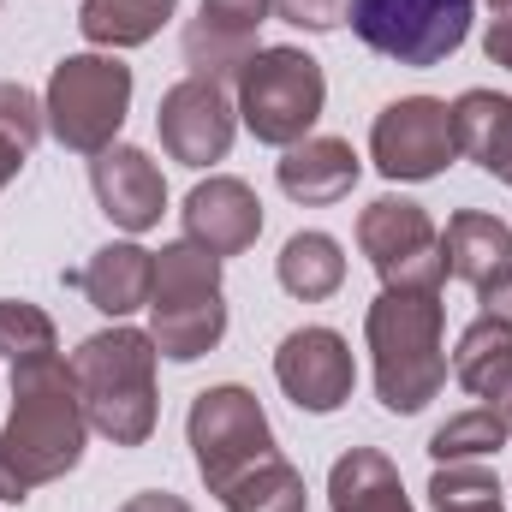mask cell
Returning a JSON list of instances; mask_svg holds the SVG:
<instances>
[{
  "label": "cell",
  "instance_id": "6da1fadb",
  "mask_svg": "<svg viewBox=\"0 0 512 512\" xmlns=\"http://www.w3.org/2000/svg\"><path fill=\"white\" fill-rule=\"evenodd\" d=\"M84 441H90V417L72 382V364H60V352L12 364V417L0 429V501L24 507L42 483L78 471Z\"/></svg>",
  "mask_w": 512,
  "mask_h": 512
},
{
  "label": "cell",
  "instance_id": "7a4b0ae2",
  "mask_svg": "<svg viewBox=\"0 0 512 512\" xmlns=\"http://www.w3.org/2000/svg\"><path fill=\"white\" fill-rule=\"evenodd\" d=\"M447 304L441 292H387L364 316L370 364H376V399L393 417H417L447 387Z\"/></svg>",
  "mask_w": 512,
  "mask_h": 512
},
{
  "label": "cell",
  "instance_id": "3957f363",
  "mask_svg": "<svg viewBox=\"0 0 512 512\" xmlns=\"http://www.w3.org/2000/svg\"><path fill=\"white\" fill-rule=\"evenodd\" d=\"M155 340L137 328H108L90 334L72 352V382L84 399V417L96 435H108L114 447H143L155 435Z\"/></svg>",
  "mask_w": 512,
  "mask_h": 512
},
{
  "label": "cell",
  "instance_id": "277c9868",
  "mask_svg": "<svg viewBox=\"0 0 512 512\" xmlns=\"http://www.w3.org/2000/svg\"><path fill=\"white\" fill-rule=\"evenodd\" d=\"M149 340L173 364H197L227 340V286L221 256L197 251L191 239L155 251V292H149Z\"/></svg>",
  "mask_w": 512,
  "mask_h": 512
},
{
  "label": "cell",
  "instance_id": "5b68a950",
  "mask_svg": "<svg viewBox=\"0 0 512 512\" xmlns=\"http://www.w3.org/2000/svg\"><path fill=\"white\" fill-rule=\"evenodd\" d=\"M239 120L251 131L256 143H274V149H292L304 143L322 108H328V78H322V60L304 54V48H256L251 60L239 66Z\"/></svg>",
  "mask_w": 512,
  "mask_h": 512
},
{
  "label": "cell",
  "instance_id": "8992f818",
  "mask_svg": "<svg viewBox=\"0 0 512 512\" xmlns=\"http://www.w3.org/2000/svg\"><path fill=\"white\" fill-rule=\"evenodd\" d=\"M42 114L60 149L102 155L131 114V66H120L114 54H66L48 72Z\"/></svg>",
  "mask_w": 512,
  "mask_h": 512
},
{
  "label": "cell",
  "instance_id": "52a82bcc",
  "mask_svg": "<svg viewBox=\"0 0 512 512\" xmlns=\"http://www.w3.org/2000/svg\"><path fill=\"white\" fill-rule=\"evenodd\" d=\"M346 18L370 54L411 66V72H429L465 48L477 0H352Z\"/></svg>",
  "mask_w": 512,
  "mask_h": 512
},
{
  "label": "cell",
  "instance_id": "ba28073f",
  "mask_svg": "<svg viewBox=\"0 0 512 512\" xmlns=\"http://www.w3.org/2000/svg\"><path fill=\"white\" fill-rule=\"evenodd\" d=\"M185 441H191V459H197V477L209 483V495H221L233 477H245L251 465H262V459L280 453L262 399L239 382L203 387V393L191 399Z\"/></svg>",
  "mask_w": 512,
  "mask_h": 512
},
{
  "label": "cell",
  "instance_id": "9c48e42d",
  "mask_svg": "<svg viewBox=\"0 0 512 512\" xmlns=\"http://www.w3.org/2000/svg\"><path fill=\"white\" fill-rule=\"evenodd\" d=\"M358 251L382 274L387 292H441L447 286V245L423 203L411 197H376L358 215Z\"/></svg>",
  "mask_w": 512,
  "mask_h": 512
},
{
  "label": "cell",
  "instance_id": "30bf717a",
  "mask_svg": "<svg viewBox=\"0 0 512 512\" xmlns=\"http://www.w3.org/2000/svg\"><path fill=\"white\" fill-rule=\"evenodd\" d=\"M453 155H459L453 149V114L435 96H399V102H387L382 114H376V126H370V161L393 185L441 179Z\"/></svg>",
  "mask_w": 512,
  "mask_h": 512
},
{
  "label": "cell",
  "instance_id": "8fae6325",
  "mask_svg": "<svg viewBox=\"0 0 512 512\" xmlns=\"http://www.w3.org/2000/svg\"><path fill=\"white\" fill-rule=\"evenodd\" d=\"M155 131H161V149L179 161V167H215L227 161L233 149V131H239V108L227 96L221 78H179L173 90H161V108H155Z\"/></svg>",
  "mask_w": 512,
  "mask_h": 512
},
{
  "label": "cell",
  "instance_id": "7c38bea8",
  "mask_svg": "<svg viewBox=\"0 0 512 512\" xmlns=\"http://www.w3.org/2000/svg\"><path fill=\"white\" fill-rule=\"evenodd\" d=\"M274 382L298 411L328 417V411H340L352 399L358 364H352V346L334 328H292L280 340V352H274Z\"/></svg>",
  "mask_w": 512,
  "mask_h": 512
},
{
  "label": "cell",
  "instance_id": "4fadbf2b",
  "mask_svg": "<svg viewBox=\"0 0 512 512\" xmlns=\"http://www.w3.org/2000/svg\"><path fill=\"white\" fill-rule=\"evenodd\" d=\"M90 191H96L102 215L126 233H149L167 209V179L149 161V149H137V143H108L102 155H90Z\"/></svg>",
  "mask_w": 512,
  "mask_h": 512
},
{
  "label": "cell",
  "instance_id": "5bb4252c",
  "mask_svg": "<svg viewBox=\"0 0 512 512\" xmlns=\"http://www.w3.org/2000/svg\"><path fill=\"white\" fill-rule=\"evenodd\" d=\"M179 215H185V239L209 256L251 251L256 233H262V197L245 179H233V173H215V179L191 185V197H185Z\"/></svg>",
  "mask_w": 512,
  "mask_h": 512
},
{
  "label": "cell",
  "instance_id": "9a60e30c",
  "mask_svg": "<svg viewBox=\"0 0 512 512\" xmlns=\"http://www.w3.org/2000/svg\"><path fill=\"white\" fill-rule=\"evenodd\" d=\"M262 24L268 0H203V12L185 24V66L197 78H239V66L262 48Z\"/></svg>",
  "mask_w": 512,
  "mask_h": 512
},
{
  "label": "cell",
  "instance_id": "2e32d148",
  "mask_svg": "<svg viewBox=\"0 0 512 512\" xmlns=\"http://www.w3.org/2000/svg\"><path fill=\"white\" fill-rule=\"evenodd\" d=\"M66 286H78L84 298H90V310H102V316H131V310H149V292H155V251H143V245H102V251L90 256L84 268H72L66 274Z\"/></svg>",
  "mask_w": 512,
  "mask_h": 512
},
{
  "label": "cell",
  "instance_id": "e0dca14e",
  "mask_svg": "<svg viewBox=\"0 0 512 512\" xmlns=\"http://www.w3.org/2000/svg\"><path fill=\"white\" fill-rule=\"evenodd\" d=\"M358 173H364V161H358V149H352L346 137H304V143H292V149L280 155V167H274L280 191H286L292 203H304V209H322V203L352 197Z\"/></svg>",
  "mask_w": 512,
  "mask_h": 512
},
{
  "label": "cell",
  "instance_id": "ac0fdd59",
  "mask_svg": "<svg viewBox=\"0 0 512 512\" xmlns=\"http://www.w3.org/2000/svg\"><path fill=\"white\" fill-rule=\"evenodd\" d=\"M441 245H447V274L465 280L471 292H489L495 280L512 274V227L483 215V209H459L447 221Z\"/></svg>",
  "mask_w": 512,
  "mask_h": 512
},
{
  "label": "cell",
  "instance_id": "d6986e66",
  "mask_svg": "<svg viewBox=\"0 0 512 512\" xmlns=\"http://www.w3.org/2000/svg\"><path fill=\"white\" fill-rule=\"evenodd\" d=\"M453 149L465 161H477L489 179H512V96L495 90H465L453 108Z\"/></svg>",
  "mask_w": 512,
  "mask_h": 512
},
{
  "label": "cell",
  "instance_id": "ffe728a7",
  "mask_svg": "<svg viewBox=\"0 0 512 512\" xmlns=\"http://www.w3.org/2000/svg\"><path fill=\"white\" fill-rule=\"evenodd\" d=\"M328 507L334 512H411V495L399 483V465L382 447H352L328 471Z\"/></svg>",
  "mask_w": 512,
  "mask_h": 512
},
{
  "label": "cell",
  "instance_id": "44dd1931",
  "mask_svg": "<svg viewBox=\"0 0 512 512\" xmlns=\"http://www.w3.org/2000/svg\"><path fill=\"white\" fill-rule=\"evenodd\" d=\"M453 382L477 399H507L512 393V328L495 322V316H477L459 346H453Z\"/></svg>",
  "mask_w": 512,
  "mask_h": 512
},
{
  "label": "cell",
  "instance_id": "7402d4cb",
  "mask_svg": "<svg viewBox=\"0 0 512 512\" xmlns=\"http://www.w3.org/2000/svg\"><path fill=\"white\" fill-rule=\"evenodd\" d=\"M274 274H280V286L292 298L322 304V298H334L346 286V251H340L334 233H292L274 256Z\"/></svg>",
  "mask_w": 512,
  "mask_h": 512
},
{
  "label": "cell",
  "instance_id": "603a6c76",
  "mask_svg": "<svg viewBox=\"0 0 512 512\" xmlns=\"http://www.w3.org/2000/svg\"><path fill=\"white\" fill-rule=\"evenodd\" d=\"M173 12H179V0H84L78 30L96 48H143Z\"/></svg>",
  "mask_w": 512,
  "mask_h": 512
},
{
  "label": "cell",
  "instance_id": "cb8c5ba5",
  "mask_svg": "<svg viewBox=\"0 0 512 512\" xmlns=\"http://www.w3.org/2000/svg\"><path fill=\"white\" fill-rule=\"evenodd\" d=\"M304 501H310L304 471H298L286 453L251 465L245 477H233V483L221 489V507L227 512H304Z\"/></svg>",
  "mask_w": 512,
  "mask_h": 512
},
{
  "label": "cell",
  "instance_id": "d4e9b609",
  "mask_svg": "<svg viewBox=\"0 0 512 512\" xmlns=\"http://www.w3.org/2000/svg\"><path fill=\"white\" fill-rule=\"evenodd\" d=\"M507 441L512 435H507V423H501V411H495V405H477V411L447 417V423L429 435V459H435V465H477V459L501 453Z\"/></svg>",
  "mask_w": 512,
  "mask_h": 512
},
{
  "label": "cell",
  "instance_id": "484cf974",
  "mask_svg": "<svg viewBox=\"0 0 512 512\" xmlns=\"http://www.w3.org/2000/svg\"><path fill=\"white\" fill-rule=\"evenodd\" d=\"M429 507L435 512H507L501 477L483 465H435L429 477Z\"/></svg>",
  "mask_w": 512,
  "mask_h": 512
},
{
  "label": "cell",
  "instance_id": "4316f807",
  "mask_svg": "<svg viewBox=\"0 0 512 512\" xmlns=\"http://www.w3.org/2000/svg\"><path fill=\"white\" fill-rule=\"evenodd\" d=\"M48 352H60L54 316L36 310L30 298H0V358L24 364V358H48Z\"/></svg>",
  "mask_w": 512,
  "mask_h": 512
},
{
  "label": "cell",
  "instance_id": "83f0119b",
  "mask_svg": "<svg viewBox=\"0 0 512 512\" xmlns=\"http://www.w3.org/2000/svg\"><path fill=\"white\" fill-rule=\"evenodd\" d=\"M0 131H6V137H18L24 149H36V143H42L48 114H42V102H36L24 84H0Z\"/></svg>",
  "mask_w": 512,
  "mask_h": 512
},
{
  "label": "cell",
  "instance_id": "f1b7e54d",
  "mask_svg": "<svg viewBox=\"0 0 512 512\" xmlns=\"http://www.w3.org/2000/svg\"><path fill=\"white\" fill-rule=\"evenodd\" d=\"M268 18L322 36V30H340L346 24V0H268Z\"/></svg>",
  "mask_w": 512,
  "mask_h": 512
},
{
  "label": "cell",
  "instance_id": "f546056e",
  "mask_svg": "<svg viewBox=\"0 0 512 512\" xmlns=\"http://www.w3.org/2000/svg\"><path fill=\"white\" fill-rule=\"evenodd\" d=\"M483 54L512 72V6L507 12H495V24H489V36H483Z\"/></svg>",
  "mask_w": 512,
  "mask_h": 512
},
{
  "label": "cell",
  "instance_id": "4dcf8cb0",
  "mask_svg": "<svg viewBox=\"0 0 512 512\" xmlns=\"http://www.w3.org/2000/svg\"><path fill=\"white\" fill-rule=\"evenodd\" d=\"M120 512H191V501H179V495H167V489H143V495H131Z\"/></svg>",
  "mask_w": 512,
  "mask_h": 512
},
{
  "label": "cell",
  "instance_id": "1f68e13d",
  "mask_svg": "<svg viewBox=\"0 0 512 512\" xmlns=\"http://www.w3.org/2000/svg\"><path fill=\"white\" fill-rule=\"evenodd\" d=\"M477 304H483V316H495V322H507L512 328V274L507 280H495L489 292H477Z\"/></svg>",
  "mask_w": 512,
  "mask_h": 512
},
{
  "label": "cell",
  "instance_id": "d6a6232c",
  "mask_svg": "<svg viewBox=\"0 0 512 512\" xmlns=\"http://www.w3.org/2000/svg\"><path fill=\"white\" fill-rule=\"evenodd\" d=\"M24 161H30V149H24L18 137H6V131H0V191L24 173Z\"/></svg>",
  "mask_w": 512,
  "mask_h": 512
},
{
  "label": "cell",
  "instance_id": "836d02e7",
  "mask_svg": "<svg viewBox=\"0 0 512 512\" xmlns=\"http://www.w3.org/2000/svg\"><path fill=\"white\" fill-rule=\"evenodd\" d=\"M495 411H501V423H507V435H512V393L507 399H495Z\"/></svg>",
  "mask_w": 512,
  "mask_h": 512
},
{
  "label": "cell",
  "instance_id": "e575fe53",
  "mask_svg": "<svg viewBox=\"0 0 512 512\" xmlns=\"http://www.w3.org/2000/svg\"><path fill=\"white\" fill-rule=\"evenodd\" d=\"M489 6H495V12H507V6H512V0H489Z\"/></svg>",
  "mask_w": 512,
  "mask_h": 512
}]
</instances>
